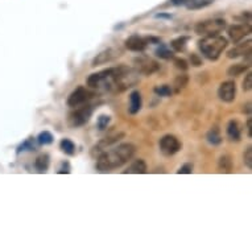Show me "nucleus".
<instances>
[{"label": "nucleus", "mask_w": 252, "mask_h": 252, "mask_svg": "<svg viewBox=\"0 0 252 252\" xmlns=\"http://www.w3.org/2000/svg\"><path fill=\"white\" fill-rule=\"evenodd\" d=\"M126 48L131 52H143L147 48V40L135 34L126 40Z\"/></svg>", "instance_id": "10"}, {"label": "nucleus", "mask_w": 252, "mask_h": 252, "mask_svg": "<svg viewBox=\"0 0 252 252\" xmlns=\"http://www.w3.org/2000/svg\"><path fill=\"white\" fill-rule=\"evenodd\" d=\"M188 41H189V37H178L176 38V40H173L172 41V48H173L176 52H184L186 48V44H188Z\"/></svg>", "instance_id": "22"}, {"label": "nucleus", "mask_w": 252, "mask_h": 252, "mask_svg": "<svg viewBox=\"0 0 252 252\" xmlns=\"http://www.w3.org/2000/svg\"><path fill=\"white\" fill-rule=\"evenodd\" d=\"M60 147H61L62 152L66 153V155H74L75 152V144L70 139H62L61 143H60Z\"/></svg>", "instance_id": "20"}, {"label": "nucleus", "mask_w": 252, "mask_h": 252, "mask_svg": "<svg viewBox=\"0 0 252 252\" xmlns=\"http://www.w3.org/2000/svg\"><path fill=\"white\" fill-rule=\"evenodd\" d=\"M188 83H189V77L186 74H181L177 75L176 79H174V89L177 93H180L181 90H184L186 86H188Z\"/></svg>", "instance_id": "21"}, {"label": "nucleus", "mask_w": 252, "mask_h": 252, "mask_svg": "<svg viewBox=\"0 0 252 252\" xmlns=\"http://www.w3.org/2000/svg\"><path fill=\"white\" fill-rule=\"evenodd\" d=\"M93 111H94V107L90 106V104H82V107L75 108L74 111H71L69 114V118H67L69 126L73 127V128L85 126L90 120Z\"/></svg>", "instance_id": "4"}, {"label": "nucleus", "mask_w": 252, "mask_h": 252, "mask_svg": "<svg viewBox=\"0 0 252 252\" xmlns=\"http://www.w3.org/2000/svg\"><path fill=\"white\" fill-rule=\"evenodd\" d=\"M251 33V25L250 24H235L228 28V37L234 44H238L243 38L250 36Z\"/></svg>", "instance_id": "8"}, {"label": "nucleus", "mask_w": 252, "mask_h": 252, "mask_svg": "<svg viewBox=\"0 0 252 252\" xmlns=\"http://www.w3.org/2000/svg\"><path fill=\"white\" fill-rule=\"evenodd\" d=\"M174 65H176V67L180 69V70H186V69L189 67L188 62H186L184 58H176V60H174Z\"/></svg>", "instance_id": "28"}, {"label": "nucleus", "mask_w": 252, "mask_h": 252, "mask_svg": "<svg viewBox=\"0 0 252 252\" xmlns=\"http://www.w3.org/2000/svg\"><path fill=\"white\" fill-rule=\"evenodd\" d=\"M234 164L230 156H222L218 161V170L220 173H231Z\"/></svg>", "instance_id": "16"}, {"label": "nucleus", "mask_w": 252, "mask_h": 252, "mask_svg": "<svg viewBox=\"0 0 252 252\" xmlns=\"http://www.w3.org/2000/svg\"><path fill=\"white\" fill-rule=\"evenodd\" d=\"M160 151L164 156H173L181 149V141L178 140L174 135H165L160 139Z\"/></svg>", "instance_id": "5"}, {"label": "nucleus", "mask_w": 252, "mask_h": 252, "mask_svg": "<svg viewBox=\"0 0 252 252\" xmlns=\"http://www.w3.org/2000/svg\"><path fill=\"white\" fill-rule=\"evenodd\" d=\"M193 172V164L191 162H186L177 170L178 174H190Z\"/></svg>", "instance_id": "27"}, {"label": "nucleus", "mask_w": 252, "mask_h": 252, "mask_svg": "<svg viewBox=\"0 0 252 252\" xmlns=\"http://www.w3.org/2000/svg\"><path fill=\"white\" fill-rule=\"evenodd\" d=\"M143 106V100H141V95L139 91H132L131 95H129V107L128 112L131 115H135L141 110Z\"/></svg>", "instance_id": "12"}, {"label": "nucleus", "mask_w": 252, "mask_h": 252, "mask_svg": "<svg viewBox=\"0 0 252 252\" xmlns=\"http://www.w3.org/2000/svg\"><path fill=\"white\" fill-rule=\"evenodd\" d=\"M247 131H248V136H252V119L247 120Z\"/></svg>", "instance_id": "32"}, {"label": "nucleus", "mask_w": 252, "mask_h": 252, "mask_svg": "<svg viewBox=\"0 0 252 252\" xmlns=\"http://www.w3.org/2000/svg\"><path fill=\"white\" fill-rule=\"evenodd\" d=\"M91 96H93V94L87 90L86 87L79 86L69 95V98H67V106L73 108L79 107V106L86 103L87 100L91 99Z\"/></svg>", "instance_id": "6"}, {"label": "nucleus", "mask_w": 252, "mask_h": 252, "mask_svg": "<svg viewBox=\"0 0 252 252\" xmlns=\"http://www.w3.org/2000/svg\"><path fill=\"white\" fill-rule=\"evenodd\" d=\"M239 44V42H238ZM251 50V41L248 40L246 44H239L238 46H235L234 49L231 50H228L227 52V57L228 58H236V57H239V56H242V54L244 53H247V52H250Z\"/></svg>", "instance_id": "15"}, {"label": "nucleus", "mask_w": 252, "mask_h": 252, "mask_svg": "<svg viewBox=\"0 0 252 252\" xmlns=\"http://www.w3.org/2000/svg\"><path fill=\"white\" fill-rule=\"evenodd\" d=\"M219 99L224 103H231L236 98V85L234 81H226L220 83L218 89Z\"/></svg>", "instance_id": "7"}, {"label": "nucleus", "mask_w": 252, "mask_h": 252, "mask_svg": "<svg viewBox=\"0 0 252 252\" xmlns=\"http://www.w3.org/2000/svg\"><path fill=\"white\" fill-rule=\"evenodd\" d=\"M206 139L207 141L213 145H218L222 143V136H220V131L219 128L214 127V128H211L206 135Z\"/></svg>", "instance_id": "18"}, {"label": "nucleus", "mask_w": 252, "mask_h": 252, "mask_svg": "<svg viewBox=\"0 0 252 252\" xmlns=\"http://www.w3.org/2000/svg\"><path fill=\"white\" fill-rule=\"evenodd\" d=\"M252 89V74L251 73H247L246 78L243 81V90L250 91Z\"/></svg>", "instance_id": "29"}, {"label": "nucleus", "mask_w": 252, "mask_h": 252, "mask_svg": "<svg viewBox=\"0 0 252 252\" xmlns=\"http://www.w3.org/2000/svg\"><path fill=\"white\" fill-rule=\"evenodd\" d=\"M108 123H110V116L102 115L99 119H98V127H99V129L107 128Z\"/></svg>", "instance_id": "30"}, {"label": "nucleus", "mask_w": 252, "mask_h": 252, "mask_svg": "<svg viewBox=\"0 0 252 252\" xmlns=\"http://www.w3.org/2000/svg\"><path fill=\"white\" fill-rule=\"evenodd\" d=\"M188 1H191V0H172V3L176 5H180V4H185Z\"/></svg>", "instance_id": "33"}, {"label": "nucleus", "mask_w": 252, "mask_h": 252, "mask_svg": "<svg viewBox=\"0 0 252 252\" xmlns=\"http://www.w3.org/2000/svg\"><path fill=\"white\" fill-rule=\"evenodd\" d=\"M199 50L207 60L210 61H217L219 56L222 54L226 46H227V40L222 36H205L202 40L198 41Z\"/></svg>", "instance_id": "2"}, {"label": "nucleus", "mask_w": 252, "mask_h": 252, "mask_svg": "<svg viewBox=\"0 0 252 252\" xmlns=\"http://www.w3.org/2000/svg\"><path fill=\"white\" fill-rule=\"evenodd\" d=\"M38 143L40 144H52L53 143V135L50 132H48V131H44V132H41L40 135H38Z\"/></svg>", "instance_id": "23"}, {"label": "nucleus", "mask_w": 252, "mask_h": 252, "mask_svg": "<svg viewBox=\"0 0 252 252\" xmlns=\"http://www.w3.org/2000/svg\"><path fill=\"white\" fill-rule=\"evenodd\" d=\"M135 62L137 65V70L140 71L141 74L151 75L160 69V65L156 61L151 60V58H139V60H135Z\"/></svg>", "instance_id": "9"}, {"label": "nucleus", "mask_w": 252, "mask_h": 252, "mask_svg": "<svg viewBox=\"0 0 252 252\" xmlns=\"http://www.w3.org/2000/svg\"><path fill=\"white\" fill-rule=\"evenodd\" d=\"M243 162L248 169H252V148L248 147L243 153Z\"/></svg>", "instance_id": "25"}, {"label": "nucleus", "mask_w": 252, "mask_h": 252, "mask_svg": "<svg viewBox=\"0 0 252 252\" xmlns=\"http://www.w3.org/2000/svg\"><path fill=\"white\" fill-rule=\"evenodd\" d=\"M34 166L40 173H45L49 168V156L48 155H40L34 161Z\"/></svg>", "instance_id": "17"}, {"label": "nucleus", "mask_w": 252, "mask_h": 252, "mask_svg": "<svg viewBox=\"0 0 252 252\" xmlns=\"http://www.w3.org/2000/svg\"><path fill=\"white\" fill-rule=\"evenodd\" d=\"M148 172V166L145 164L144 160H135L131 165L124 170L123 173H129V174H145Z\"/></svg>", "instance_id": "13"}, {"label": "nucleus", "mask_w": 252, "mask_h": 252, "mask_svg": "<svg viewBox=\"0 0 252 252\" xmlns=\"http://www.w3.org/2000/svg\"><path fill=\"white\" fill-rule=\"evenodd\" d=\"M155 93L160 96H169L172 94V89L168 85H162V86L155 87Z\"/></svg>", "instance_id": "24"}, {"label": "nucleus", "mask_w": 252, "mask_h": 252, "mask_svg": "<svg viewBox=\"0 0 252 252\" xmlns=\"http://www.w3.org/2000/svg\"><path fill=\"white\" fill-rule=\"evenodd\" d=\"M156 54L158 56V57H161V58H165V60H169V58L173 57V53L170 52V50H168L166 48H160V49H157L156 50Z\"/></svg>", "instance_id": "26"}, {"label": "nucleus", "mask_w": 252, "mask_h": 252, "mask_svg": "<svg viewBox=\"0 0 252 252\" xmlns=\"http://www.w3.org/2000/svg\"><path fill=\"white\" fill-rule=\"evenodd\" d=\"M116 56H119L118 52L115 49H107L99 53L94 60H93V65L91 66H98V65H103V63H107V62L112 61Z\"/></svg>", "instance_id": "11"}, {"label": "nucleus", "mask_w": 252, "mask_h": 252, "mask_svg": "<svg viewBox=\"0 0 252 252\" xmlns=\"http://www.w3.org/2000/svg\"><path fill=\"white\" fill-rule=\"evenodd\" d=\"M248 70V65L246 63H235L227 69V75L230 77H238V75L243 74L244 71Z\"/></svg>", "instance_id": "19"}, {"label": "nucleus", "mask_w": 252, "mask_h": 252, "mask_svg": "<svg viewBox=\"0 0 252 252\" xmlns=\"http://www.w3.org/2000/svg\"><path fill=\"white\" fill-rule=\"evenodd\" d=\"M227 136L231 141H239L242 137V129L236 120H230L227 124Z\"/></svg>", "instance_id": "14"}, {"label": "nucleus", "mask_w": 252, "mask_h": 252, "mask_svg": "<svg viewBox=\"0 0 252 252\" xmlns=\"http://www.w3.org/2000/svg\"><path fill=\"white\" fill-rule=\"evenodd\" d=\"M190 61H191V65H193V66H201V65H202V61L199 60L197 54H191Z\"/></svg>", "instance_id": "31"}, {"label": "nucleus", "mask_w": 252, "mask_h": 252, "mask_svg": "<svg viewBox=\"0 0 252 252\" xmlns=\"http://www.w3.org/2000/svg\"><path fill=\"white\" fill-rule=\"evenodd\" d=\"M226 28V21L223 19H211V20L201 21L195 25V33L201 36H217L220 32H223Z\"/></svg>", "instance_id": "3"}, {"label": "nucleus", "mask_w": 252, "mask_h": 252, "mask_svg": "<svg viewBox=\"0 0 252 252\" xmlns=\"http://www.w3.org/2000/svg\"><path fill=\"white\" fill-rule=\"evenodd\" d=\"M135 152H136V148L131 143H123L111 151L100 152L96 160V169L99 170L100 173H107L116 168H120L132 158Z\"/></svg>", "instance_id": "1"}]
</instances>
